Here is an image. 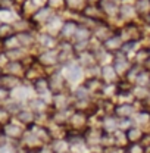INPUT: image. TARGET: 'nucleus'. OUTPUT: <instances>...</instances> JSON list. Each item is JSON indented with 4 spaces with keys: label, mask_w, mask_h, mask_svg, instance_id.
<instances>
[{
    "label": "nucleus",
    "mask_w": 150,
    "mask_h": 153,
    "mask_svg": "<svg viewBox=\"0 0 150 153\" xmlns=\"http://www.w3.org/2000/svg\"><path fill=\"white\" fill-rule=\"evenodd\" d=\"M125 134H127V140H128L130 144H132V143H140L141 138H143V135H144V133L141 131V128H138L135 125L131 127L130 130H127Z\"/></svg>",
    "instance_id": "dca6fc26"
},
{
    "label": "nucleus",
    "mask_w": 150,
    "mask_h": 153,
    "mask_svg": "<svg viewBox=\"0 0 150 153\" xmlns=\"http://www.w3.org/2000/svg\"><path fill=\"white\" fill-rule=\"evenodd\" d=\"M12 119H13V116L10 115V112L4 106H0V128L3 125H6L7 122H10Z\"/></svg>",
    "instance_id": "412c9836"
},
{
    "label": "nucleus",
    "mask_w": 150,
    "mask_h": 153,
    "mask_svg": "<svg viewBox=\"0 0 150 153\" xmlns=\"http://www.w3.org/2000/svg\"><path fill=\"white\" fill-rule=\"evenodd\" d=\"M13 118L18 121L19 124H22L24 127H27V128H28L30 125H33V124L37 122V115L34 114L31 109H24V108H22Z\"/></svg>",
    "instance_id": "39448f33"
},
{
    "label": "nucleus",
    "mask_w": 150,
    "mask_h": 153,
    "mask_svg": "<svg viewBox=\"0 0 150 153\" xmlns=\"http://www.w3.org/2000/svg\"><path fill=\"white\" fill-rule=\"evenodd\" d=\"M144 147L140 144V143H132V144H130L127 149H125V152L127 153H144Z\"/></svg>",
    "instance_id": "4be33fe9"
},
{
    "label": "nucleus",
    "mask_w": 150,
    "mask_h": 153,
    "mask_svg": "<svg viewBox=\"0 0 150 153\" xmlns=\"http://www.w3.org/2000/svg\"><path fill=\"white\" fill-rule=\"evenodd\" d=\"M38 43L43 47H46V50L47 49H53V46H55V37L52 34H41L38 37Z\"/></svg>",
    "instance_id": "6ab92c4d"
},
{
    "label": "nucleus",
    "mask_w": 150,
    "mask_h": 153,
    "mask_svg": "<svg viewBox=\"0 0 150 153\" xmlns=\"http://www.w3.org/2000/svg\"><path fill=\"white\" fill-rule=\"evenodd\" d=\"M9 99H10V91L7 88H4V87L0 85V106H3Z\"/></svg>",
    "instance_id": "5701e85b"
},
{
    "label": "nucleus",
    "mask_w": 150,
    "mask_h": 153,
    "mask_svg": "<svg viewBox=\"0 0 150 153\" xmlns=\"http://www.w3.org/2000/svg\"><path fill=\"white\" fill-rule=\"evenodd\" d=\"M37 62L41 66H53L59 62V52L55 49H47L37 57Z\"/></svg>",
    "instance_id": "7ed1b4c3"
},
{
    "label": "nucleus",
    "mask_w": 150,
    "mask_h": 153,
    "mask_svg": "<svg viewBox=\"0 0 150 153\" xmlns=\"http://www.w3.org/2000/svg\"><path fill=\"white\" fill-rule=\"evenodd\" d=\"M1 134L4 135L6 140L9 141H15V143H19V140L22 138V135L27 131V127H24L22 124H19L18 121L13 118L10 122H7L6 125H3L0 128Z\"/></svg>",
    "instance_id": "f257e3e1"
},
{
    "label": "nucleus",
    "mask_w": 150,
    "mask_h": 153,
    "mask_svg": "<svg viewBox=\"0 0 150 153\" xmlns=\"http://www.w3.org/2000/svg\"><path fill=\"white\" fill-rule=\"evenodd\" d=\"M25 66L22 63V60H7L6 65L3 66V72L4 74H10V75H16L21 78V75H25Z\"/></svg>",
    "instance_id": "423d86ee"
},
{
    "label": "nucleus",
    "mask_w": 150,
    "mask_h": 153,
    "mask_svg": "<svg viewBox=\"0 0 150 153\" xmlns=\"http://www.w3.org/2000/svg\"><path fill=\"white\" fill-rule=\"evenodd\" d=\"M134 106L131 103H119V105H115V109H113V115L118 118V119H122V118H131V115L134 114Z\"/></svg>",
    "instance_id": "1a4fd4ad"
},
{
    "label": "nucleus",
    "mask_w": 150,
    "mask_h": 153,
    "mask_svg": "<svg viewBox=\"0 0 150 153\" xmlns=\"http://www.w3.org/2000/svg\"><path fill=\"white\" fill-rule=\"evenodd\" d=\"M137 12L140 15H150V0H138L137 3Z\"/></svg>",
    "instance_id": "aec40b11"
},
{
    "label": "nucleus",
    "mask_w": 150,
    "mask_h": 153,
    "mask_svg": "<svg viewBox=\"0 0 150 153\" xmlns=\"http://www.w3.org/2000/svg\"><path fill=\"white\" fill-rule=\"evenodd\" d=\"M122 38L121 36H112L109 37L106 41H103V49L106 52H121V47H122Z\"/></svg>",
    "instance_id": "9b49d317"
},
{
    "label": "nucleus",
    "mask_w": 150,
    "mask_h": 153,
    "mask_svg": "<svg viewBox=\"0 0 150 153\" xmlns=\"http://www.w3.org/2000/svg\"><path fill=\"white\" fill-rule=\"evenodd\" d=\"M147 18H149V21H150V15H149V16H147Z\"/></svg>",
    "instance_id": "393cba45"
},
{
    "label": "nucleus",
    "mask_w": 150,
    "mask_h": 153,
    "mask_svg": "<svg viewBox=\"0 0 150 153\" xmlns=\"http://www.w3.org/2000/svg\"><path fill=\"white\" fill-rule=\"evenodd\" d=\"M100 72H102V78H103V81H105L106 84H116L118 74H116V71H115L113 66H111V65L103 66V68L100 69Z\"/></svg>",
    "instance_id": "ddd939ff"
},
{
    "label": "nucleus",
    "mask_w": 150,
    "mask_h": 153,
    "mask_svg": "<svg viewBox=\"0 0 150 153\" xmlns=\"http://www.w3.org/2000/svg\"><path fill=\"white\" fill-rule=\"evenodd\" d=\"M21 78L16 75H10V74H1L0 75V85L1 87H4V88H7L9 91H12V90H15L16 87L21 85Z\"/></svg>",
    "instance_id": "0eeeda50"
},
{
    "label": "nucleus",
    "mask_w": 150,
    "mask_h": 153,
    "mask_svg": "<svg viewBox=\"0 0 150 153\" xmlns=\"http://www.w3.org/2000/svg\"><path fill=\"white\" fill-rule=\"evenodd\" d=\"M33 88L36 90L37 94H44L46 91H50V85H49V78L46 76H40L38 79H36L33 82Z\"/></svg>",
    "instance_id": "2eb2a0df"
},
{
    "label": "nucleus",
    "mask_w": 150,
    "mask_h": 153,
    "mask_svg": "<svg viewBox=\"0 0 150 153\" xmlns=\"http://www.w3.org/2000/svg\"><path fill=\"white\" fill-rule=\"evenodd\" d=\"M50 147L55 153H69L71 152V144L65 138H56L50 143Z\"/></svg>",
    "instance_id": "4468645a"
},
{
    "label": "nucleus",
    "mask_w": 150,
    "mask_h": 153,
    "mask_svg": "<svg viewBox=\"0 0 150 153\" xmlns=\"http://www.w3.org/2000/svg\"><path fill=\"white\" fill-rule=\"evenodd\" d=\"M88 124V114L82 112V111H75L74 114L69 116L68 119V125H69V130H74V131H81V130H87Z\"/></svg>",
    "instance_id": "f03ea898"
},
{
    "label": "nucleus",
    "mask_w": 150,
    "mask_h": 153,
    "mask_svg": "<svg viewBox=\"0 0 150 153\" xmlns=\"http://www.w3.org/2000/svg\"><path fill=\"white\" fill-rule=\"evenodd\" d=\"M53 106H55L56 111H66L69 108V99H68V96L65 94L63 91L53 94Z\"/></svg>",
    "instance_id": "f8f14e48"
},
{
    "label": "nucleus",
    "mask_w": 150,
    "mask_h": 153,
    "mask_svg": "<svg viewBox=\"0 0 150 153\" xmlns=\"http://www.w3.org/2000/svg\"><path fill=\"white\" fill-rule=\"evenodd\" d=\"M137 121H138L140 124H146V122H149L150 121V114L149 112H140V114L137 115Z\"/></svg>",
    "instance_id": "b1692460"
},
{
    "label": "nucleus",
    "mask_w": 150,
    "mask_h": 153,
    "mask_svg": "<svg viewBox=\"0 0 150 153\" xmlns=\"http://www.w3.org/2000/svg\"><path fill=\"white\" fill-rule=\"evenodd\" d=\"M131 66L132 65L130 63V60H128V56L124 55L122 52H119L118 56H115V59H113V68H115V71H116L118 75L127 74Z\"/></svg>",
    "instance_id": "20e7f679"
},
{
    "label": "nucleus",
    "mask_w": 150,
    "mask_h": 153,
    "mask_svg": "<svg viewBox=\"0 0 150 153\" xmlns=\"http://www.w3.org/2000/svg\"><path fill=\"white\" fill-rule=\"evenodd\" d=\"M102 130L108 134H113L115 131L119 130V125H118V118L115 115H106L102 121Z\"/></svg>",
    "instance_id": "9d476101"
},
{
    "label": "nucleus",
    "mask_w": 150,
    "mask_h": 153,
    "mask_svg": "<svg viewBox=\"0 0 150 153\" xmlns=\"http://www.w3.org/2000/svg\"><path fill=\"white\" fill-rule=\"evenodd\" d=\"M0 153H21V149L18 143L6 140L4 143L0 144Z\"/></svg>",
    "instance_id": "a211bd4d"
},
{
    "label": "nucleus",
    "mask_w": 150,
    "mask_h": 153,
    "mask_svg": "<svg viewBox=\"0 0 150 153\" xmlns=\"http://www.w3.org/2000/svg\"><path fill=\"white\" fill-rule=\"evenodd\" d=\"M65 75L66 79L71 81V82H76L81 75H82V66L79 63H69L66 65V69H65Z\"/></svg>",
    "instance_id": "6e6552de"
},
{
    "label": "nucleus",
    "mask_w": 150,
    "mask_h": 153,
    "mask_svg": "<svg viewBox=\"0 0 150 153\" xmlns=\"http://www.w3.org/2000/svg\"><path fill=\"white\" fill-rule=\"evenodd\" d=\"M76 30H78V24H75V22H65V24L62 25L60 34H62V37L71 38V37H75Z\"/></svg>",
    "instance_id": "f3484780"
}]
</instances>
